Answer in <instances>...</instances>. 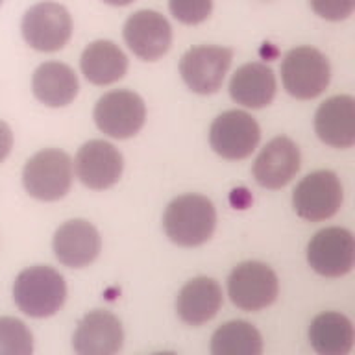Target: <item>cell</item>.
<instances>
[{"instance_id": "6da1fadb", "label": "cell", "mask_w": 355, "mask_h": 355, "mask_svg": "<svg viewBox=\"0 0 355 355\" xmlns=\"http://www.w3.org/2000/svg\"><path fill=\"white\" fill-rule=\"evenodd\" d=\"M216 211L207 196L183 194L172 200L163 216L166 237L178 246H200L215 232Z\"/></svg>"}, {"instance_id": "7a4b0ae2", "label": "cell", "mask_w": 355, "mask_h": 355, "mask_svg": "<svg viewBox=\"0 0 355 355\" xmlns=\"http://www.w3.org/2000/svg\"><path fill=\"white\" fill-rule=\"evenodd\" d=\"M67 298L65 279L50 266H30L13 285V300L24 315L46 318L63 307Z\"/></svg>"}, {"instance_id": "3957f363", "label": "cell", "mask_w": 355, "mask_h": 355, "mask_svg": "<svg viewBox=\"0 0 355 355\" xmlns=\"http://www.w3.org/2000/svg\"><path fill=\"white\" fill-rule=\"evenodd\" d=\"M72 159L58 148H46L28 159L22 183L30 196L43 202L63 198L72 185Z\"/></svg>"}, {"instance_id": "277c9868", "label": "cell", "mask_w": 355, "mask_h": 355, "mask_svg": "<svg viewBox=\"0 0 355 355\" xmlns=\"http://www.w3.org/2000/svg\"><path fill=\"white\" fill-rule=\"evenodd\" d=\"M282 78L291 96L298 100H311L326 91L331 78V69L329 61L320 50L300 46L285 55Z\"/></svg>"}, {"instance_id": "5b68a950", "label": "cell", "mask_w": 355, "mask_h": 355, "mask_svg": "<svg viewBox=\"0 0 355 355\" xmlns=\"http://www.w3.org/2000/svg\"><path fill=\"white\" fill-rule=\"evenodd\" d=\"M279 291L276 272L259 261H246L235 266L227 279V293L239 309L261 311L274 304Z\"/></svg>"}, {"instance_id": "8992f818", "label": "cell", "mask_w": 355, "mask_h": 355, "mask_svg": "<svg viewBox=\"0 0 355 355\" xmlns=\"http://www.w3.org/2000/svg\"><path fill=\"white\" fill-rule=\"evenodd\" d=\"M22 35L32 49L39 52H55L69 43L72 35V19L61 4L41 2L32 6L22 17Z\"/></svg>"}, {"instance_id": "52a82bcc", "label": "cell", "mask_w": 355, "mask_h": 355, "mask_svg": "<svg viewBox=\"0 0 355 355\" xmlns=\"http://www.w3.org/2000/svg\"><path fill=\"white\" fill-rule=\"evenodd\" d=\"M146 107L143 98L133 91H111L98 100L94 107V122L100 132L113 139L137 135L144 126Z\"/></svg>"}, {"instance_id": "ba28073f", "label": "cell", "mask_w": 355, "mask_h": 355, "mask_svg": "<svg viewBox=\"0 0 355 355\" xmlns=\"http://www.w3.org/2000/svg\"><path fill=\"white\" fill-rule=\"evenodd\" d=\"M261 130L246 111H226L213 121L209 130L211 148L224 159H244L259 144Z\"/></svg>"}, {"instance_id": "9c48e42d", "label": "cell", "mask_w": 355, "mask_h": 355, "mask_svg": "<svg viewBox=\"0 0 355 355\" xmlns=\"http://www.w3.org/2000/svg\"><path fill=\"white\" fill-rule=\"evenodd\" d=\"M294 209L302 218L320 222L331 218L343 204V185L337 174L316 171L296 185L293 194Z\"/></svg>"}, {"instance_id": "30bf717a", "label": "cell", "mask_w": 355, "mask_h": 355, "mask_svg": "<svg viewBox=\"0 0 355 355\" xmlns=\"http://www.w3.org/2000/svg\"><path fill=\"white\" fill-rule=\"evenodd\" d=\"M232 60L233 52L226 46L202 44L194 46L183 55L180 72L191 91L198 94H211L222 87Z\"/></svg>"}, {"instance_id": "8fae6325", "label": "cell", "mask_w": 355, "mask_h": 355, "mask_svg": "<svg viewBox=\"0 0 355 355\" xmlns=\"http://www.w3.org/2000/svg\"><path fill=\"white\" fill-rule=\"evenodd\" d=\"M311 268L326 277H340L352 270L355 261V241L344 227H326L311 239L307 246Z\"/></svg>"}, {"instance_id": "7c38bea8", "label": "cell", "mask_w": 355, "mask_h": 355, "mask_svg": "<svg viewBox=\"0 0 355 355\" xmlns=\"http://www.w3.org/2000/svg\"><path fill=\"white\" fill-rule=\"evenodd\" d=\"M124 41L137 58L155 61L171 49L172 28L157 11L141 10L124 24Z\"/></svg>"}, {"instance_id": "4fadbf2b", "label": "cell", "mask_w": 355, "mask_h": 355, "mask_svg": "<svg viewBox=\"0 0 355 355\" xmlns=\"http://www.w3.org/2000/svg\"><path fill=\"white\" fill-rule=\"evenodd\" d=\"M122 168V154L111 143L94 139L78 150L76 174L85 187L94 191L113 187L121 180Z\"/></svg>"}, {"instance_id": "5bb4252c", "label": "cell", "mask_w": 355, "mask_h": 355, "mask_svg": "<svg viewBox=\"0 0 355 355\" xmlns=\"http://www.w3.org/2000/svg\"><path fill=\"white\" fill-rule=\"evenodd\" d=\"M122 324L110 311H91L72 337V348L80 355H113L122 348Z\"/></svg>"}, {"instance_id": "9a60e30c", "label": "cell", "mask_w": 355, "mask_h": 355, "mask_svg": "<svg viewBox=\"0 0 355 355\" xmlns=\"http://www.w3.org/2000/svg\"><path fill=\"white\" fill-rule=\"evenodd\" d=\"M52 246L61 265L69 268H83L98 257L102 241L98 230L91 222L76 218L60 226Z\"/></svg>"}, {"instance_id": "2e32d148", "label": "cell", "mask_w": 355, "mask_h": 355, "mask_svg": "<svg viewBox=\"0 0 355 355\" xmlns=\"http://www.w3.org/2000/svg\"><path fill=\"white\" fill-rule=\"evenodd\" d=\"M300 171V148L288 137H276L261 150L254 163V178L261 187H285Z\"/></svg>"}, {"instance_id": "e0dca14e", "label": "cell", "mask_w": 355, "mask_h": 355, "mask_svg": "<svg viewBox=\"0 0 355 355\" xmlns=\"http://www.w3.org/2000/svg\"><path fill=\"white\" fill-rule=\"evenodd\" d=\"M315 128L322 143L349 148L355 143V100L348 94L333 96L318 107Z\"/></svg>"}, {"instance_id": "ac0fdd59", "label": "cell", "mask_w": 355, "mask_h": 355, "mask_svg": "<svg viewBox=\"0 0 355 355\" xmlns=\"http://www.w3.org/2000/svg\"><path fill=\"white\" fill-rule=\"evenodd\" d=\"M222 305L220 285L211 277H194L178 294V316L189 326H202L218 313Z\"/></svg>"}, {"instance_id": "d6986e66", "label": "cell", "mask_w": 355, "mask_h": 355, "mask_svg": "<svg viewBox=\"0 0 355 355\" xmlns=\"http://www.w3.org/2000/svg\"><path fill=\"white\" fill-rule=\"evenodd\" d=\"M230 94L237 104L252 110H261L274 100L276 76L265 63H246L233 74Z\"/></svg>"}, {"instance_id": "ffe728a7", "label": "cell", "mask_w": 355, "mask_h": 355, "mask_svg": "<svg viewBox=\"0 0 355 355\" xmlns=\"http://www.w3.org/2000/svg\"><path fill=\"white\" fill-rule=\"evenodd\" d=\"M32 89L35 98L44 105L63 107L76 98L80 85L71 67L58 61H49L33 72Z\"/></svg>"}, {"instance_id": "44dd1931", "label": "cell", "mask_w": 355, "mask_h": 355, "mask_svg": "<svg viewBox=\"0 0 355 355\" xmlns=\"http://www.w3.org/2000/svg\"><path fill=\"white\" fill-rule=\"evenodd\" d=\"M128 71V58L113 41H94L83 50L82 72L94 85L119 82Z\"/></svg>"}, {"instance_id": "7402d4cb", "label": "cell", "mask_w": 355, "mask_h": 355, "mask_svg": "<svg viewBox=\"0 0 355 355\" xmlns=\"http://www.w3.org/2000/svg\"><path fill=\"white\" fill-rule=\"evenodd\" d=\"M354 326L340 313H322L311 322L309 340L316 354L346 355L354 346Z\"/></svg>"}, {"instance_id": "603a6c76", "label": "cell", "mask_w": 355, "mask_h": 355, "mask_svg": "<svg viewBox=\"0 0 355 355\" xmlns=\"http://www.w3.org/2000/svg\"><path fill=\"white\" fill-rule=\"evenodd\" d=\"M215 355H261L263 338L250 322L232 320L220 326L211 338Z\"/></svg>"}, {"instance_id": "cb8c5ba5", "label": "cell", "mask_w": 355, "mask_h": 355, "mask_svg": "<svg viewBox=\"0 0 355 355\" xmlns=\"http://www.w3.org/2000/svg\"><path fill=\"white\" fill-rule=\"evenodd\" d=\"M33 352L32 331L19 318H0V355H30Z\"/></svg>"}, {"instance_id": "d4e9b609", "label": "cell", "mask_w": 355, "mask_h": 355, "mask_svg": "<svg viewBox=\"0 0 355 355\" xmlns=\"http://www.w3.org/2000/svg\"><path fill=\"white\" fill-rule=\"evenodd\" d=\"M174 19L183 24H200L211 15L213 0H168Z\"/></svg>"}, {"instance_id": "484cf974", "label": "cell", "mask_w": 355, "mask_h": 355, "mask_svg": "<svg viewBox=\"0 0 355 355\" xmlns=\"http://www.w3.org/2000/svg\"><path fill=\"white\" fill-rule=\"evenodd\" d=\"M311 8L316 15L327 21H344L352 15L355 0H311Z\"/></svg>"}, {"instance_id": "4316f807", "label": "cell", "mask_w": 355, "mask_h": 355, "mask_svg": "<svg viewBox=\"0 0 355 355\" xmlns=\"http://www.w3.org/2000/svg\"><path fill=\"white\" fill-rule=\"evenodd\" d=\"M11 146H13V133L11 128L4 121H0V163L10 155Z\"/></svg>"}, {"instance_id": "83f0119b", "label": "cell", "mask_w": 355, "mask_h": 355, "mask_svg": "<svg viewBox=\"0 0 355 355\" xmlns=\"http://www.w3.org/2000/svg\"><path fill=\"white\" fill-rule=\"evenodd\" d=\"M104 2L111 6H128L130 2H133V0H104Z\"/></svg>"}, {"instance_id": "f1b7e54d", "label": "cell", "mask_w": 355, "mask_h": 355, "mask_svg": "<svg viewBox=\"0 0 355 355\" xmlns=\"http://www.w3.org/2000/svg\"><path fill=\"white\" fill-rule=\"evenodd\" d=\"M0 4H2V0H0Z\"/></svg>"}]
</instances>
